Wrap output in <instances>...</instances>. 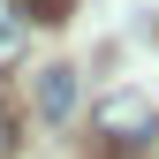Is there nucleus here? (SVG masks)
<instances>
[{
	"label": "nucleus",
	"mask_w": 159,
	"mask_h": 159,
	"mask_svg": "<svg viewBox=\"0 0 159 159\" xmlns=\"http://www.w3.org/2000/svg\"><path fill=\"white\" fill-rule=\"evenodd\" d=\"M91 129L106 136V144H152L159 136V98L152 91H106L91 106Z\"/></svg>",
	"instance_id": "nucleus-1"
},
{
	"label": "nucleus",
	"mask_w": 159,
	"mask_h": 159,
	"mask_svg": "<svg viewBox=\"0 0 159 159\" xmlns=\"http://www.w3.org/2000/svg\"><path fill=\"white\" fill-rule=\"evenodd\" d=\"M68 114H76V68L46 61L38 68V121H68Z\"/></svg>",
	"instance_id": "nucleus-2"
},
{
	"label": "nucleus",
	"mask_w": 159,
	"mask_h": 159,
	"mask_svg": "<svg viewBox=\"0 0 159 159\" xmlns=\"http://www.w3.org/2000/svg\"><path fill=\"white\" fill-rule=\"evenodd\" d=\"M23 46H30V38H23V8H15V0H0V76L23 61Z\"/></svg>",
	"instance_id": "nucleus-3"
},
{
	"label": "nucleus",
	"mask_w": 159,
	"mask_h": 159,
	"mask_svg": "<svg viewBox=\"0 0 159 159\" xmlns=\"http://www.w3.org/2000/svg\"><path fill=\"white\" fill-rule=\"evenodd\" d=\"M15 144V121H8V106H0V152H8Z\"/></svg>",
	"instance_id": "nucleus-4"
}]
</instances>
